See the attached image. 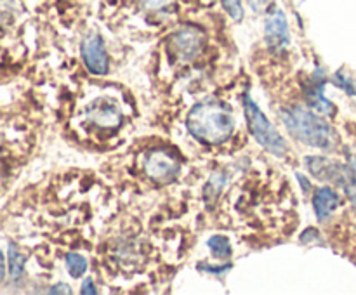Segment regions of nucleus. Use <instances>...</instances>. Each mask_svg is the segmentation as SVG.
I'll return each mask as SVG.
<instances>
[{
  "mask_svg": "<svg viewBox=\"0 0 356 295\" xmlns=\"http://www.w3.org/2000/svg\"><path fill=\"white\" fill-rule=\"evenodd\" d=\"M186 127L202 144L218 146L232 137L235 130V117L228 104L218 99H204L190 111Z\"/></svg>",
  "mask_w": 356,
  "mask_h": 295,
  "instance_id": "nucleus-1",
  "label": "nucleus"
},
{
  "mask_svg": "<svg viewBox=\"0 0 356 295\" xmlns=\"http://www.w3.org/2000/svg\"><path fill=\"white\" fill-rule=\"evenodd\" d=\"M280 120L292 137L320 149H332L337 142L336 130L323 118L302 106H289L280 110Z\"/></svg>",
  "mask_w": 356,
  "mask_h": 295,
  "instance_id": "nucleus-2",
  "label": "nucleus"
},
{
  "mask_svg": "<svg viewBox=\"0 0 356 295\" xmlns=\"http://www.w3.org/2000/svg\"><path fill=\"white\" fill-rule=\"evenodd\" d=\"M243 108H245L247 125H249V130L252 132L256 141L259 142L266 151L273 153L275 156L287 155L289 148L285 139L278 134L277 128L271 125V121L268 120L266 115H263V111L257 108V104L250 99L249 94L243 96Z\"/></svg>",
  "mask_w": 356,
  "mask_h": 295,
  "instance_id": "nucleus-3",
  "label": "nucleus"
},
{
  "mask_svg": "<svg viewBox=\"0 0 356 295\" xmlns=\"http://www.w3.org/2000/svg\"><path fill=\"white\" fill-rule=\"evenodd\" d=\"M143 167H145L146 176L152 177L153 180H159V183H172L179 176L181 169L176 156L162 148L148 151V155L145 156V162H143Z\"/></svg>",
  "mask_w": 356,
  "mask_h": 295,
  "instance_id": "nucleus-4",
  "label": "nucleus"
},
{
  "mask_svg": "<svg viewBox=\"0 0 356 295\" xmlns=\"http://www.w3.org/2000/svg\"><path fill=\"white\" fill-rule=\"evenodd\" d=\"M82 58L87 69L92 75H104L110 68V59H108L106 47H104L103 38L97 33H90L82 42Z\"/></svg>",
  "mask_w": 356,
  "mask_h": 295,
  "instance_id": "nucleus-5",
  "label": "nucleus"
},
{
  "mask_svg": "<svg viewBox=\"0 0 356 295\" xmlns=\"http://www.w3.org/2000/svg\"><path fill=\"white\" fill-rule=\"evenodd\" d=\"M202 47H204V35L197 28H181L170 38V51L184 61L197 58Z\"/></svg>",
  "mask_w": 356,
  "mask_h": 295,
  "instance_id": "nucleus-6",
  "label": "nucleus"
},
{
  "mask_svg": "<svg viewBox=\"0 0 356 295\" xmlns=\"http://www.w3.org/2000/svg\"><path fill=\"white\" fill-rule=\"evenodd\" d=\"M264 33H266V42L273 51L285 49L291 42V33H289V23L284 10L273 9L266 16V24H264Z\"/></svg>",
  "mask_w": 356,
  "mask_h": 295,
  "instance_id": "nucleus-7",
  "label": "nucleus"
},
{
  "mask_svg": "<svg viewBox=\"0 0 356 295\" xmlns=\"http://www.w3.org/2000/svg\"><path fill=\"white\" fill-rule=\"evenodd\" d=\"M323 85H325V78H323V76H318V78H316V75L313 76L312 83L306 87V97H308L309 106L318 110L320 113L332 115L334 104L330 103L329 99H325V96H323Z\"/></svg>",
  "mask_w": 356,
  "mask_h": 295,
  "instance_id": "nucleus-8",
  "label": "nucleus"
},
{
  "mask_svg": "<svg viewBox=\"0 0 356 295\" xmlns=\"http://www.w3.org/2000/svg\"><path fill=\"white\" fill-rule=\"evenodd\" d=\"M87 117H89V120L92 121V124L106 128L118 127L122 121L120 111H118L113 104H96V106L89 108Z\"/></svg>",
  "mask_w": 356,
  "mask_h": 295,
  "instance_id": "nucleus-9",
  "label": "nucleus"
},
{
  "mask_svg": "<svg viewBox=\"0 0 356 295\" xmlns=\"http://www.w3.org/2000/svg\"><path fill=\"white\" fill-rule=\"evenodd\" d=\"M313 205H315V212H316V217L320 221H325L330 214L337 208L339 205V196L334 189L330 187H322L315 193L313 196Z\"/></svg>",
  "mask_w": 356,
  "mask_h": 295,
  "instance_id": "nucleus-10",
  "label": "nucleus"
},
{
  "mask_svg": "<svg viewBox=\"0 0 356 295\" xmlns=\"http://www.w3.org/2000/svg\"><path fill=\"white\" fill-rule=\"evenodd\" d=\"M7 262H9L10 280H13L14 283H17L24 274V264H26V260H24L23 253L17 250V246L14 245V243H10L9 248H7Z\"/></svg>",
  "mask_w": 356,
  "mask_h": 295,
  "instance_id": "nucleus-11",
  "label": "nucleus"
},
{
  "mask_svg": "<svg viewBox=\"0 0 356 295\" xmlns=\"http://www.w3.org/2000/svg\"><path fill=\"white\" fill-rule=\"evenodd\" d=\"M207 245L209 248H211V252L214 253L216 257H219V259H226V257L232 255V245H229V239L226 238V236H212V238L209 239Z\"/></svg>",
  "mask_w": 356,
  "mask_h": 295,
  "instance_id": "nucleus-12",
  "label": "nucleus"
},
{
  "mask_svg": "<svg viewBox=\"0 0 356 295\" xmlns=\"http://www.w3.org/2000/svg\"><path fill=\"white\" fill-rule=\"evenodd\" d=\"M225 184H226L225 174H212L211 179H209V183L205 184V200L214 201L216 198L221 194Z\"/></svg>",
  "mask_w": 356,
  "mask_h": 295,
  "instance_id": "nucleus-13",
  "label": "nucleus"
},
{
  "mask_svg": "<svg viewBox=\"0 0 356 295\" xmlns=\"http://www.w3.org/2000/svg\"><path fill=\"white\" fill-rule=\"evenodd\" d=\"M66 266H68L70 274H72L73 278H80L87 271V260L86 257L80 255V253L72 252L66 255Z\"/></svg>",
  "mask_w": 356,
  "mask_h": 295,
  "instance_id": "nucleus-14",
  "label": "nucleus"
},
{
  "mask_svg": "<svg viewBox=\"0 0 356 295\" xmlns=\"http://www.w3.org/2000/svg\"><path fill=\"white\" fill-rule=\"evenodd\" d=\"M222 7H225V10L229 14V17H232L233 21L243 19L242 0H222Z\"/></svg>",
  "mask_w": 356,
  "mask_h": 295,
  "instance_id": "nucleus-15",
  "label": "nucleus"
},
{
  "mask_svg": "<svg viewBox=\"0 0 356 295\" xmlns=\"http://www.w3.org/2000/svg\"><path fill=\"white\" fill-rule=\"evenodd\" d=\"M334 82H336L337 87H341V89H343V90H346V92L351 94V96H353V94H356L355 85H353V83H351V80L348 78V76H344L343 71H337L336 75H334Z\"/></svg>",
  "mask_w": 356,
  "mask_h": 295,
  "instance_id": "nucleus-16",
  "label": "nucleus"
},
{
  "mask_svg": "<svg viewBox=\"0 0 356 295\" xmlns=\"http://www.w3.org/2000/svg\"><path fill=\"white\" fill-rule=\"evenodd\" d=\"M13 17V3L9 0H0V28L6 26Z\"/></svg>",
  "mask_w": 356,
  "mask_h": 295,
  "instance_id": "nucleus-17",
  "label": "nucleus"
},
{
  "mask_svg": "<svg viewBox=\"0 0 356 295\" xmlns=\"http://www.w3.org/2000/svg\"><path fill=\"white\" fill-rule=\"evenodd\" d=\"M172 0H141L143 7L148 10H160L163 7H167Z\"/></svg>",
  "mask_w": 356,
  "mask_h": 295,
  "instance_id": "nucleus-18",
  "label": "nucleus"
},
{
  "mask_svg": "<svg viewBox=\"0 0 356 295\" xmlns=\"http://www.w3.org/2000/svg\"><path fill=\"white\" fill-rule=\"evenodd\" d=\"M80 292H82V294L96 295V287H94V283H92V280H90V278H87V280L83 281L82 288H80Z\"/></svg>",
  "mask_w": 356,
  "mask_h": 295,
  "instance_id": "nucleus-19",
  "label": "nucleus"
},
{
  "mask_svg": "<svg viewBox=\"0 0 356 295\" xmlns=\"http://www.w3.org/2000/svg\"><path fill=\"white\" fill-rule=\"evenodd\" d=\"M200 267H204V266H200ZM205 271H207V273H214V274H221L222 271H228V269H232V264H226V266H221V267H212V266H205L204 267Z\"/></svg>",
  "mask_w": 356,
  "mask_h": 295,
  "instance_id": "nucleus-20",
  "label": "nucleus"
},
{
  "mask_svg": "<svg viewBox=\"0 0 356 295\" xmlns=\"http://www.w3.org/2000/svg\"><path fill=\"white\" fill-rule=\"evenodd\" d=\"M70 288L66 287V285H63V283H59V285H56L54 288H51V290H49V294H70Z\"/></svg>",
  "mask_w": 356,
  "mask_h": 295,
  "instance_id": "nucleus-21",
  "label": "nucleus"
},
{
  "mask_svg": "<svg viewBox=\"0 0 356 295\" xmlns=\"http://www.w3.org/2000/svg\"><path fill=\"white\" fill-rule=\"evenodd\" d=\"M3 278H6V257L0 252V283L3 281Z\"/></svg>",
  "mask_w": 356,
  "mask_h": 295,
  "instance_id": "nucleus-22",
  "label": "nucleus"
},
{
  "mask_svg": "<svg viewBox=\"0 0 356 295\" xmlns=\"http://www.w3.org/2000/svg\"><path fill=\"white\" fill-rule=\"evenodd\" d=\"M298 179H299V183H301L302 189H305V191H309V187H312V184H309V180H308V179H302L301 174H298Z\"/></svg>",
  "mask_w": 356,
  "mask_h": 295,
  "instance_id": "nucleus-23",
  "label": "nucleus"
},
{
  "mask_svg": "<svg viewBox=\"0 0 356 295\" xmlns=\"http://www.w3.org/2000/svg\"><path fill=\"white\" fill-rule=\"evenodd\" d=\"M261 3H263V6H266V3H270V2H273V0H259Z\"/></svg>",
  "mask_w": 356,
  "mask_h": 295,
  "instance_id": "nucleus-24",
  "label": "nucleus"
}]
</instances>
